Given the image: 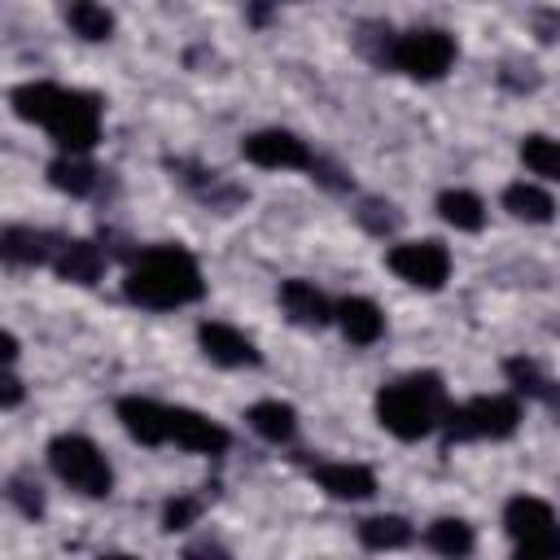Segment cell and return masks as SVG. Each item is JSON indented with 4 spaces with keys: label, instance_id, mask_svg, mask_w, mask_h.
Listing matches in <instances>:
<instances>
[{
    "label": "cell",
    "instance_id": "1",
    "mask_svg": "<svg viewBox=\"0 0 560 560\" xmlns=\"http://www.w3.org/2000/svg\"><path fill=\"white\" fill-rule=\"evenodd\" d=\"M9 101H13L18 118L44 122L66 153L83 158L101 136V101L92 92H70L57 83H22V88H13Z\"/></svg>",
    "mask_w": 560,
    "mask_h": 560
},
{
    "label": "cell",
    "instance_id": "2",
    "mask_svg": "<svg viewBox=\"0 0 560 560\" xmlns=\"http://www.w3.org/2000/svg\"><path fill=\"white\" fill-rule=\"evenodd\" d=\"M201 267L188 249L179 245H153L144 249L127 280H122V293L136 302V306H149V311H171V306H188L201 298Z\"/></svg>",
    "mask_w": 560,
    "mask_h": 560
},
{
    "label": "cell",
    "instance_id": "3",
    "mask_svg": "<svg viewBox=\"0 0 560 560\" xmlns=\"http://www.w3.org/2000/svg\"><path fill=\"white\" fill-rule=\"evenodd\" d=\"M446 385L438 372H416V376H402L394 385H385L376 394V420L402 438V442H416L424 438L433 424L446 420Z\"/></svg>",
    "mask_w": 560,
    "mask_h": 560
},
{
    "label": "cell",
    "instance_id": "4",
    "mask_svg": "<svg viewBox=\"0 0 560 560\" xmlns=\"http://www.w3.org/2000/svg\"><path fill=\"white\" fill-rule=\"evenodd\" d=\"M48 464H52V472H57L70 490H79V494H88V499H105V494L114 490L109 459H105L101 446L88 442L83 433H61V438H52V442H48Z\"/></svg>",
    "mask_w": 560,
    "mask_h": 560
},
{
    "label": "cell",
    "instance_id": "5",
    "mask_svg": "<svg viewBox=\"0 0 560 560\" xmlns=\"http://www.w3.org/2000/svg\"><path fill=\"white\" fill-rule=\"evenodd\" d=\"M516 420H521L516 398L481 394V398H472L464 407H451L442 424H446L451 442H468V438H508V433H516Z\"/></svg>",
    "mask_w": 560,
    "mask_h": 560
},
{
    "label": "cell",
    "instance_id": "6",
    "mask_svg": "<svg viewBox=\"0 0 560 560\" xmlns=\"http://www.w3.org/2000/svg\"><path fill=\"white\" fill-rule=\"evenodd\" d=\"M455 61V39L438 26H420V31H407V35H394V52H389V66H398L402 74L411 79H442Z\"/></svg>",
    "mask_w": 560,
    "mask_h": 560
},
{
    "label": "cell",
    "instance_id": "7",
    "mask_svg": "<svg viewBox=\"0 0 560 560\" xmlns=\"http://www.w3.org/2000/svg\"><path fill=\"white\" fill-rule=\"evenodd\" d=\"M389 271L416 289H442L451 276V254L438 241H402L389 249Z\"/></svg>",
    "mask_w": 560,
    "mask_h": 560
},
{
    "label": "cell",
    "instance_id": "8",
    "mask_svg": "<svg viewBox=\"0 0 560 560\" xmlns=\"http://www.w3.org/2000/svg\"><path fill=\"white\" fill-rule=\"evenodd\" d=\"M241 153L254 162V166H267V171H293V166H315V153L306 149V140H298L293 131H254L245 136Z\"/></svg>",
    "mask_w": 560,
    "mask_h": 560
},
{
    "label": "cell",
    "instance_id": "9",
    "mask_svg": "<svg viewBox=\"0 0 560 560\" xmlns=\"http://www.w3.org/2000/svg\"><path fill=\"white\" fill-rule=\"evenodd\" d=\"M171 438L184 451H197V455H223L228 442H232L223 424H214L210 416H201L192 407H171Z\"/></svg>",
    "mask_w": 560,
    "mask_h": 560
},
{
    "label": "cell",
    "instance_id": "10",
    "mask_svg": "<svg viewBox=\"0 0 560 560\" xmlns=\"http://www.w3.org/2000/svg\"><path fill=\"white\" fill-rule=\"evenodd\" d=\"M197 341H201V350H206L214 363H223V368H254V363H258L254 341H249L241 328H232V324L206 319V324L197 328Z\"/></svg>",
    "mask_w": 560,
    "mask_h": 560
},
{
    "label": "cell",
    "instance_id": "11",
    "mask_svg": "<svg viewBox=\"0 0 560 560\" xmlns=\"http://www.w3.org/2000/svg\"><path fill=\"white\" fill-rule=\"evenodd\" d=\"M118 420H122V429L136 438V442H144V446H158V442H166L171 438V407H158L153 398H122L118 402Z\"/></svg>",
    "mask_w": 560,
    "mask_h": 560
},
{
    "label": "cell",
    "instance_id": "12",
    "mask_svg": "<svg viewBox=\"0 0 560 560\" xmlns=\"http://www.w3.org/2000/svg\"><path fill=\"white\" fill-rule=\"evenodd\" d=\"M280 306H284V315H289L293 324H302V328H319V324L332 319L328 298H324L311 280H284V284H280Z\"/></svg>",
    "mask_w": 560,
    "mask_h": 560
},
{
    "label": "cell",
    "instance_id": "13",
    "mask_svg": "<svg viewBox=\"0 0 560 560\" xmlns=\"http://www.w3.org/2000/svg\"><path fill=\"white\" fill-rule=\"evenodd\" d=\"M52 267H57V276L70 280V284H92V280H101V271H105V249L92 245V241H66V245H57Z\"/></svg>",
    "mask_w": 560,
    "mask_h": 560
},
{
    "label": "cell",
    "instance_id": "14",
    "mask_svg": "<svg viewBox=\"0 0 560 560\" xmlns=\"http://www.w3.org/2000/svg\"><path fill=\"white\" fill-rule=\"evenodd\" d=\"M503 525H508V534H512L516 542H525V538H538V534L556 529V512H551V503H542V499H534V494H516V499L503 508Z\"/></svg>",
    "mask_w": 560,
    "mask_h": 560
},
{
    "label": "cell",
    "instance_id": "15",
    "mask_svg": "<svg viewBox=\"0 0 560 560\" xmlns=\"http://www.w3.org/2000/svg\"><path fill=\"white\" fill-rule=\"evenodd\" d=\"M337 324H341V332H346L350 346H372V341L385 332V315H381V306L368 302V298H346V302L337 306Z\"/></svg>",
    "mask_w": 560,
    "mask_h": 560
},
{
    "label": "cell",
    "instance_id": "16",
    "mask_svg": "<svg viewBox=\"0 0 560 560\" xmlns=\"http://www.w3.org/2000/svg\"><path fill=\"white\" fill-rule=\"evenodd\" d=\"M315 477L332 499H368V494H376V477L363 464H319Z\"/></svg>",
    "mask_w": 560,
    "mask_h": 560
},
{
    "label": "cell",
    "instance_id": "17",
    "mask_svg": "<svg viewBox=\"0 0 560 560\" xmlns=\"http://www.w3.org/2000/svg\"><path fill=\"white\" fill-rule=\"evenodd\" d=\"M0 254H4V262L35 267V262H48L52 258V236L48 232H35V228H4Z\"/></svg>",
    "mask_w": 560,
    "mask_h": 560
},
{
    "label": "cell",
    "instance_id": "18",
    "mask_svg": "<svg viewBox=\"0 0 560 560\" xmlns=\"http://www.w3.org/2000/svg\"><path fill=\"white\" fill-rule=\"evenodd\" d=\"M249 429H254L258 438H267V442H289V438L298 433V411H293L289 402H276V398L254 402V407H249Z\"/></svg>",
    "mask_w": 560,
    "mask_h": 560
},
{
    "label": "cell",
    "instance_id": "19",
    "mask_svg": "<svg viewBox=\"0 0 560 560\" xmlns=\"http://www.w3.org/2000/svg\"><path fill=\"white\" fill-rule=\"evenodd\" d=\"M424 542H429L438 556H446V560H464L477 538H472V525H468V521L442 516V521H433V525L424 529Z\"/></svg>",
    "mask_w": 560,
    "mask_h": 560
},
{
    "label": "cell",
    "instance_id": "20",
    "mask_svg": "<svg viewBox=\"0 0 560 560\" xmlns=\"http://www.w3.org/2000/svg\"><path fill=\"white\" fill-rule=\"evenodd\" d=\"M48 179H52V188H61L70 197H88L96 188V166L88 158H79V153H61L48 166Z\"/></svg>",
    "mask_w": 560,
    "mask_h": 560
},
{
    "label": "cell",
    "instance_id": "21",
    "mask_svg": "<svg viewBox=\"0 0 560 560\" xmlns=\"http://www.w3.org/2000/svg\"><path fill=\"white\" fill-rule=\"evenodd\" d=\"M438 210H442V219H446L451 228H459V232H477V228L486 223V206H481V197L468 192V188H446V192L438 197Z\"/></svg>",
    "mask_w": 560,
    "mask_h": 560
},
{
    "label": "cell",
    "instance_id": "22",
    "mask_svg": "<svg viewBox=\"0 0 560 560\" xmlns=\"http://www.w3.org/2000/svg\"><path fill=\"white\" fill-rule=\"evenodd\" d=\"M503 206L516 214V219H525V223H547L551 214H556V201L538 188V184H508V192H503Z\"/></svg>",
    "mask_w": 560,
    "mask_h": 560
},
{
    "label": "cell",
    "instance_id": "23",
    "mask_svg": "<svg viewBox=\"0 0 560 560\" xmlns=\"http://www.w3.org/2000/svg\"><path fill=\"white\" fill-rule=\"evenodd\" d=\"M359 538H363V547H372V551H398V547L411 542V525H407L402 516H368V521L359 525Z\"/></svg>",
    "mask_w": 560,
    "mask_h": 560
},
{
    "label": "cell",
    "instance_id": "24",
    "mask_svg": "<svg viewBox=\"0 0 560 560\" xmlns=\"http://www.w3.org/2000/svg\"><path fill=\"white\" fill-rule=\"evenodd\" d=\"M521 162H525L534 175L560 184V140H551V136H525V140H521Z\"/></svg>",
    "mask_w": 560,
    "mask_h": 560
},
{
    "label": "cell",
    "instance_id": "25",
    "mask_svg": "<svg viewBox=\"0 0 560 560\" xmlns=\"http://www.w3.org/2000/svg\"><path fill=\"white\" fill-rule=\"evenodd\" d=\"M66 22H70V31L83 35V39H109V31H114V13L101 9V4H92V0L70 4V9H66Z\"/></svg>",
    "mask_w": 560,
    "mask_h": 560
},
{
    "label": "cell",
    "instance_id": "26",
    "mask_svg": "<svg viewBox=\"0 0 560 560\" xmlns=\"http://www.w3.org/2000/svg\"><path fill=\"white\" fill-rule=\"evenodd\" d=\"M508 381L516 394H529V398H547V389H551V381L538 372L534 359H508Z\"/></svg>",
    "mask_w": 560,
    "mask_h": 560
},
{
    "label": "cell",
    "instance_id": "27",
    "mask_svg": "<svg viewBox=\"0 0 560 560\" xmlns=\"http://www.w3.org/2000/svg\"><path fill=\"white\" fill-rule=\"evenodd\" d=\"M359 223H363L368 232L385 236V232H394V228L402 223V214H398L389 201H376V197H368V201H359Z\"/></svg>",
    "mask_w": 560,
    "mask_h": 560
},
{
    "label": "cell",
    "instance_id": "28",
    "mask_svg": "<svg viewBox=\"0 0 560 560\" xmlns=\"http://www.w3.org/2000/svg\"><path fill=\"white\" fill-rule=\"evenodd\" d=\"M9 503H18V512L22 516H39L44 512V494H39V481H31L26 472H18V477H9Z\"/></svg>",
    "mask_w": 560,
    "mask_h": 560
},
{
    "label": "cell",
    "instance_id": "29",
    "mask_svg": "<svg viewBox=\"0 0 560 560\" xmlns=\"http://www.w3.org/2000/svg\"><path fill=\"white\" fill-rule=\"evenodd\" d=\"M197 516H201V499H197V494H179V499H171V503H166V512H162V525L175 534V529H188V525H197Z\"/></svg>",
    "mask_w": 560,
    "mask_h": 560
},
{
    "label": "cell",
    "instance_id": "30",
    "mask_svg": "<svg viewBox=\"0 0 560 560\" xmlns=\"http://www.w3.org/2000/svg\"><path fill=\"white\" fill-rule=\"evenodd\" d=\"M512 560H560V525L538 534V538H525L516 542V556Z\"/></svg>",
    "mask_w": 560,
    "mask_h": 560
},
{
    "label": "cell",
    "instance_id": "31",
    "mask_svg": "<svg viewBox=\"0 0 560 560\" xmlns=\"http://www.w3.org/2000/svg\"><path fill=\"white\" fill-rule=\"evenodd\" d=\"M184 560H232V556H228L223 542H214V538H197V542L184 547Z\"/></svg>",
    "mask_w": 560,
    "mask_h": 560
},
{
    "label": "cell",
    "instance_id": "32",
    "mask_svg": "<svg viewBox=\"0 0 560 560\" xmlns=\"http://www.w3.org/2000/svg\"><path fill=\"white\" fill-rule=\"evenodd\" d=\"M538 22V39H556L560 35V13H534Z\"/></svg>",
    "mask_w": 560,
    "mask_h": 560
},
{
    "label": "cell",
    "instance_id": "33",
    "mask_svg": "<svg viewBox=\"0 0 560 560\" xmlns=\"http://www.w3.org/2000/svg\"><path fill=\"white\" fill-rule=\"evenodd\" d=\"M18 402H22V381L9 372L4 376V407H18Z\"/></svg>",
    "mask_w": 560,
    "mask_h": 560
},
{
    "label": "cell",
    "instance_id": "34",
    "mask_svg": "<svg viewBox=\"0 0 560 560\" xmlns=\"http://www.w3.org/2000/svg\"><path fill=\"white\" fill-rule=\"evenodd\" d=\"M547 402H551V411H556V420H560V385L547 389Z\"/></svg>",
    "mask_w": 560,
    "mask_h": 560
},
{
    "label": "cell",
    "instance_id": "35",
    "mask_svg": "<svg viewBox=\"0 0 560 560\" xmlns=\"http://www.w3.org/2000/svg\"><path fill=\"white\" fill-rule=\"evenodd\" d=\"M101 560H136V556H122V551H114V556H101Z\"/></svg>",
    "mask_w": 560,
    "mask_h": 560
}]
</instances>
